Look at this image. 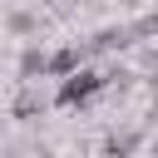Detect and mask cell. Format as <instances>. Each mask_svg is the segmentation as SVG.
Here are the masks:
<instances>
[{"label":"cell","mask_w":158,"mask_h":158,"mask_svg":"<svg viewBox=\"0 0 158 158\" xmlns=\"http://www.w3.org/2000/svg\"><path fill=\"white\" fill-rule=\"evenodd\" d=\"M104 84H109V74H99V69H84V64H79L74 74H64V79H59V94H54V99H59L64 109H79V104L99 99V94H104Z\"/></svg>","instance_id":"cell-1"},{"label":"cell","mask_w":158,"mask_h":158,"mask_svg":"<svg viewBox=\"0 0 158 158\" xmlns=\"http://www.w3.org/2000/svg\"><path fill=\"white\" fill-rule=\"evenodd\" d=\"M79 64H84V54H79V49H54V54H49V69H44V74H59V79H64V74H74Z\"/></svg>","instance_id":"cell-3"},{"label":"cell","mask_w":158,"mask_h":158,"mask_svg":"<svg viewBox=\"0 0 158 158\" xmlns=\"http://www.w3.org/2000/svg\"><path fill=\"white\" fill-rule=\"evenodd\" d=\"M40 109H44V89H35V79H25V89L15 99V118H35Z\"/></svg>","instance_id":"cell-2"},{"label":"cell","mask_w":158,"mask_h":158,"mask_svg":"<svg viewBox=\"0 0 158 158\" xmlns=\"http://www.w3.org/2000/svg\"><path fill=\"white\" fill-rule=\"evenodd\" d=\"M44 69H49V54L25 49V59H20V79H35V74H44Z\"/></svg>","instance_id":"cell-4"}]
</instances>
